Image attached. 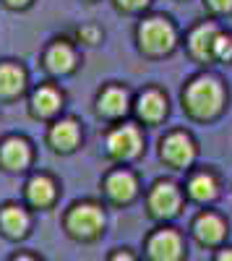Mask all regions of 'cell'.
<instances>
[{"instance_id":"f1b7e54d","label":"cell","mask_w":232,"mask_h":261,"mask_svg":"<svg viewBox=\"0 0 232 261\" xmlns=\"http://www.w3.org/2000/svg\"><path fill=\"white\" fill-rule=\"evenodd\" d=\"M86 3H94V0H86Z\"/></svg>"},{"instance_id":"9c48e42d","label":"cell","mask_w":232,"mask_h":261,"mask_svg":"<svg viewBox=\"0 0 232 261\" xmlns=\"http://www.w3.org/2000/svg\"><path fill=\"white\" fill-rule=\"evenodd\" d=\"M133 115L141 125H162L170 115V97L159 86H146L133 97Z\"/></svg>"},{"instance_id":"7a4b0ae2","label":"cell","mask_w":232,"mask_h":261,"mask_svg":"<svg viewBox=\"0 0 232 261\" xmlns=\"http://www.w3.org/2000/svg\"><path fill=\"white\" fill-rule=\"evenodd\" d=\"M183 45L180 29L167 13H146L136 24V47L143 58L162 60L175 55V50Z\"/></svg>"},{"instance_id":"3957f363","label":"cell","mask_w":232,"mask_h":261,"mask_svg":"<svg viewBox=\"0 0 232 261\" xmlns=\"http://www.w3.org/2000/svg\"><path fill=\"white\" fill-rule=\"evenodd\" d=\"M143 149H146V136H143L141 123L120 120L104 134V154L112 162H120V165L136 162L143 154Z\"/></svg>"},{"instance_id":"83f0119b","label":"cell","mask_w":232,"mask_h":261,"mask_svg":"<svg viewBox=\"0 0 232 261\" xmlns=\"http://www.w3.org/2000/svg\"><path fill=\"white\" fill-rule=\"evenodd\" d=\"M11 261H37V258H32V256H16V258H11Z\"/></svg>"},{"instance_id":"7c38bea8","label":"cell","mask_w":232,"mask_h":261,"mask_svg":"<svg viewBox=\"0 0 232 261\" xmlns=\"http://www.w3.org/2000/svg\"><path fill=\"white\" fill-rule=\"evenodd\" d=\"M146 256L152 261H180L185 256L183 235L172 227H162L152 232L149 241H146Z\"/></svg>"},{"instance_id":"6da1fadb","label":"cell","mask_w":232,"mask_h":261,"mask_svg":"<svg viewBox=\"0 0 232 261\" xmlns=\"http://www.w3.org/2000/svg\"><path fill=\"white\" fill-rule=\"evenodd\" d=\"M229 105L227 84L212 73V71H198L183 84L180 92V107L188 120L193 123H214L224 115Z\"/></svg>"},{"instance_id":"e0dca14e","label":"cell","mask_w":232,"mask_h":261,"mask_svg":"<svg viewBox=\"0 0 232 261\" xmlns=\"http://www.w3.org/2000/svg\"><path fill=\"white\" fill-rule=\"evenodd\" d=\"M32 162V146L21 136H8L0 144V165L6 170H26Z\"/></svg>"},{"instance_id":"5bb4252c","label":"cell","mask_w":232,"mask_h":261,"mask_svg":"<svg viewBox=\"0 0 232 261\" xmlns=\"http://www.w3.org/2000/svg\"><path fill=\"white\" fill-rule=\"evenodd\" d=\"M42 63H45L47 73H52V76H71L78 68V53L68 39H55L45 50Z\"/></svg>"},{"instance_id":"4316f807","label":"cell","mask_w":232,"mask_h":261,"mask_svg":"<svg viewBox=\"0 0 232 261\" xmlns=\"http://www.w3.org/2000/svg\"><path fill=\"white\" fill-rule=\"evenodd\" d=\"M217 261H232V248H224L217 253Z\"/></svg>"},{"instance_id":"ffe728a7","label":"cell","mask_w":232,"mask_h":261,"mask_svg":"<svg viewBox=\"0 0 232 261\" xmlns=\"http://www.w3.org/2000/svg\"><path fill=\"white\" fill-rule=\"evenodd\" d=\"M0 227L11 238H24L29 232V214L16 204H8L0 212Z\"/></svg>"},{"instance_id":"9a60e30c","label":"cell","mask_w":232,"mask_h":261,"mask_svg":"<svg viewBox=\"0 0 232 261\" xmlns=\"http://www.w3.org/2000/svg\"><path fill=\"white\" fill-rule=\"evenodd\" d=\"M47 141L50 146L57 151V154H71L76 151L83 141V134H81V125L76 118H60L52 123L50 134H47Z\"/></svg>"},{"instance_id":"277c9868","label":"cell","mask_w":232,"mask_h":261,"mask_svg":"<svg viewBox=\"0 0 232 261\" xmlns=\"http://www.w3.org/2000/svg\"><path fill=\"white\" fill-rule=\"evenodd\" d=\"M159 160L170 170H193L198 160V141L188 128H170L159 139Z\"/></svg>"},{"instance_id":"d4e9b609","label":"cell","mask_w":232,"mask_h":261,"mask_svg":"<svg viewBox=\"0 0 232 261\" xmlns=\"http://www.w3.org/2000/svg\"><path fill=\"white\" fill-rule=\"evenodd\" d=\"M110 261H136V256L131 251H118V253L110 256Z\"/></svg>"},{"instance_id":"4fadbf2b","label":"cell","mask_w":232,"mask_h":261,"mask_svg":"<svg viewBox=\"0 0 232 261\" xmlns=\"http://www.w3.org/2000/svg\"><path fill=\"white\" fill-rule=\"evenodd\" d=\"M191 232L196 238V243L204 246V248H214L219 246L224 238H227V222L222 220V214L212 212V209H204L193 225H191Z\"/></svg>"},{"instance_id":"7402d4cb","label":"cell","mask_w":232,"mask_h":261,"mask_svg":"<svg viewBox=\"0 0 232 261\" xmlns=\"http://www.w3.org/2000/svg\"><path fill=\"white\" fill-rule=\"evenodd\" d=\"M201 3H204V11L209 13V18H214V21L232 16V0H201Z\"/></svg>"},{"instance_id":"603a6c76","label":"cell","mask_w":232,"mask_h":261,"mask_svg":"<svg viewBox=\"0 0 232 261\" xmlns=\"http://www.w3.org/2000/svg\"><path fill=\"white\" fill-rule=\"evenodd\" d=\"M76 39L81 42V45L94 47V45H99V42H102V29L94 27V24H83V27L76 29Z\"/></svg>"},{"instance_id":"44dd1931","label":"cell","mask_w":232,"mask_h":261,"mask_svg":"<svg viewBox=\"0 0 232 261\" xmlns=\"http://www.w3.org/2000/svg\"><path fill=\"white\" fill-rule=\"evenodd\" d=\"M214 63H224L232 65V32L222 29L217 37V45H214Z\"/></svg>"},{"instance_id":"ac0fdd59","label":"cell","mask_w":232,"mask_h":261,"mask_svg":"<svg viewBox=\"0 0 232 261\" xmlns=\"http://www.w3.org/2000/svg\"><path fill=\"white\" fill-rule=\"evenodd\" d=\"M26 89V71L18 63H0V99H13Z\"/></svg>"},{"instance_id":"ba28073f","label":"cell","mask_w":232,"mask_h":261,"mask_svg":"<svg viewBox=\"0 0 232 261\" xmlns=\"http://www.w3.org/2000/svg\"><path fill=\"white\" fill-rule=\"evenodd\" d=\"M104 222H107V217H104V209L99 204L81 201L68 212L66 230L73 238H78V241H94V238L104 230Z\"/></svg>"},{"instance_id":"30bf717a","label":"cell","mask_w":232,"mask_h":261,"mask_svg":"<svg viewBox=\"0 0 232 261\" xmlns=\"http://www.w3.org/2000/svg\"><path fill=\"white\" fill-rule=\"evenodd\" d=\"M222 193V178L212 167H193L188 170L185 180V196L196 204H212Z\"/></svg>"},{"instance_id":"52a82bcc","label":"cell","mask_w":232,"mask_h":261,"mask_svg":"<svg viewBox=\"0 0 232 261\" xmlns=\"http://www.w3.org/2000/svg\"><path fill=\"white\" fill-rule=\"evenodd\" d=\"M94 110L102 120L120 123L133 113V94H131L128 86H123V84H107L97 92Z\"/></svg>"},{"instance_id":"d6986e66","label":"cell","mask_w":232,"mask_h":261,"mask_svg":"<svg viewBox=\"0 0 232 261\" xmlns=\"http://www.w3.org/2000/svg\"><path fill=\"white\" fill-rule=\"evenodd\" d=\"M57 196V186L50 175H34L26 183V201L34 209H47Z\"/></svg>"},{"instance_id":"8fae6325","label":"cell","mask_w":232,"mask_h":261,"mask_svg":"<svg viewBox=\"0 0 232 261\" xmlns=\"http://www.w3.org/2000/svg\"><path fill=\"white\" fill-rule=\"evenodd\" d=\"M102 191H104V196H107L112 204L128 206L138 196V178H136V172L128 170V167H115V170H110L107 175H104Z\"/></svg>"},{"instance_id":"cb8c5ba5","label":"cell","mask_w":232,"mask_h":261,"mask_svg":"<svg viewBox=\"0 0 232 261\" xmlns=\"http://www.w3.org/2000/svg\"><path fill=\"white\" fill-rule=\"evenodd\" d=\"M112 3L123 13H146V11L152 8L154 0H112Z\"/></svg>"},{"instance_id":"2e32d148","label":"cell","mask_w":232,"mask_h":261,"mask_svg":"<svg viewBox=\"0 0 232 261\" xmlns=\"http://www.w3.org/2000/svg\"><path fill=\"white\" fill-rule=\"evenodd\" d=\"M63 105H66V94L52 84H42L39 89H34L29 99V113L39 120H50L63 110Z\"/></svg>"},{"instance_id":"8992f818","label":"cell","mask_w":232,"mask_h":261,"mask_svg":"<svg viewBox=\"0 0 232 261\" xmlns=\"http://www.w3.org/2000/svg\"><path fill=\"white\" fill-rule=\"evenodd\" d=\"M219 32H222V27H219V21H214V18L196 21L183 37L188 58H191L193 63H198V65H212L214 63V45H217Z\"/></svg>"},{"instance_id":"5b68a950","label":"cell","mask_w":232,"mask_h":261,"mask_svg":"<svg viewBox=\"0 0 232 261\" xmlns=\"http://www.w3.org/2000/svg\"><path fill=\"white\" fill-rule=\"evenodd\" d=\"M183 201H185V191L170 178H159L146 193V209L159 222L175 220L183 209Z\"/></svg>"},{"instance_id":"484cf974","label":"cell","mask_w":232,"mask_h":261,"mask_svg":"<svg viewBox=\"0 0 232 261\" xmlns=\"http://www.w3.org/2000/svg\"><path fill=\"white\" fill-rule=\"evenodd\" d=\"M29 3H32V0H6L8 8H26Z\"/></svg>"}]
</instances>
